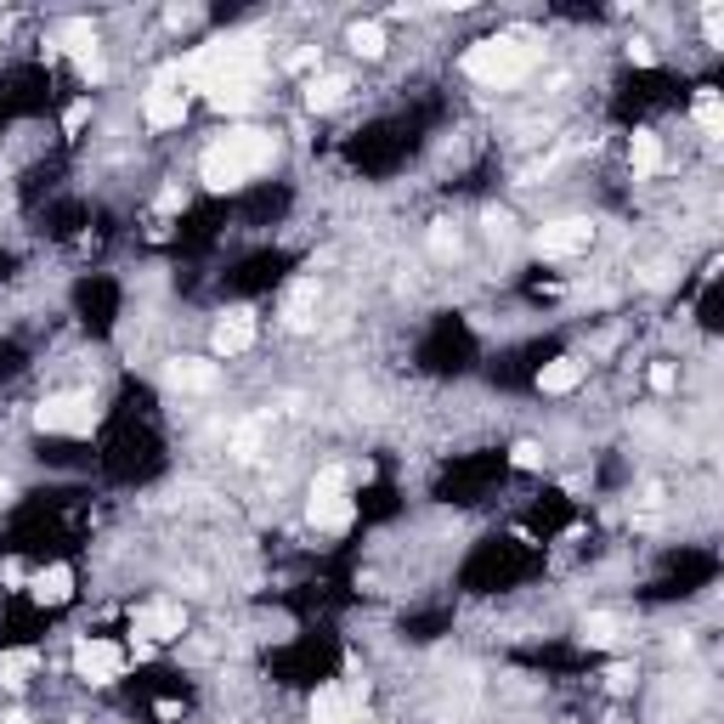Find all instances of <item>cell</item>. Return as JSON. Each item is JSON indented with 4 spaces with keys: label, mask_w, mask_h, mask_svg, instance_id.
Masks as SVG:
<instances>
[{
    "label": "cell",
    "mask_w": 724,
    "mask_h": 724,
    "mask_svg": "<svg viewBox=\"0 0 724 724\" xmlns=\"http://www.w3.org/2000/svg\"><path fill=\"white\" fill-rule=\"evenodd\" d=\"M278 159V137L272 130H255V125H238L226 130V137H215L199 159V176L210 192H238L244 182H255L260 171H272Z\"/></svg>",
    "instance_id": "obj_1"
},
{
    "label": "cell",
    "mask_w": 724,
    "mask_h": 724,
    "mask_svg": "<svg viewBox=\"0 0 724 724\" xmlns=\"http://www.w3.org/2000/svg\"><path fill=\"white\" fill-rule=\"evenodd\" d=\"M255 74H260V46L255 40H210L176 69V80L199 85L205 96L226 80H255Z\"/></svg>",
    "instance_id": "obj_2"
},
{
    "label": "cell",
    "mask_w": 724,
    "mask_h": 724,
    "mask_svg": "<svg viewBox=\"0 0 724 724\" xmlns=\"http://www.w3.org/2000/svg\"><path fill=\"white\" fill-rule=\"evenodd\" d=\"M533 62H538V46L526 35H487V40H476L465 51V74L492 85V91H504V85L533 74Z\"/></svg>",
    "instance_id": "obj_3"
},
{
    "label": "cell",
    "mask_w": 724,
    "mask_h": 724,
    "mask_svg": "<svg viewBox=\"0 0 724 724\" xmlns=\"http://www.w3.org/2000/svg\"><path fill=\"white\" fill-rule=\"evenodd\" d=\"M306 515H312V526H317V533H346V526H351L357 504H351V470H346V465H328V470H317Z\"/></svg>",
    "instance_id": "obj_4"
},
{
    "label": "cell",
    "mask_w": 724,
    "mask_h": 724,
    "mask_svg": "<svg viewBox=\"0 0 724 724\" xmlns=\"http://www.w3.org/2000/svg\"><path fill=\"white\" fill-rule=\"evenodd\" d=\"M35 424L46 436H91L103 424V408H96L91 390H57V397L35 408Z\"/></svg>",
    "instance_id": "obj_5"
},
{
    "label": "cell",
    "mask_w": 724,
    "mask_h": 724,
    "mask_svg": "<svg viewBox=\"0 0 724 724\" xmlns=\"http://www.w3.org/2000/svg\"><path fill=\"white\" fill-rule=\"evenodd\" d=\"M125 668H130V651L114 640H80L74 645V674L85 685H114V679H125Z\"/></svg>",
    "instance_id": "obj_6"
},
{
    "label": "cell",
    "mask_w": 724,
    "mask_h": 724,
    "mask_svg": "<svg viewBox=\"0 0 724 724\" xmlns=\"http://www.w3.org/2000/svg\"><path fill=\"white\" fill-rule=\"evenodd\" d=\"M130 629L142 634V645H171L187 634V611H182V600H142L130 611Z\"/></svg>",
    "instance_id": "obj_7"
},
{
    "label": "cell",
    "mask_w": 724,
    "mask_h": 724,
    "mask_svg": "<svg viewBox=\"0 0 724 724\" xmlns=\"http://www.w3.org/2000/svg\"><path fill=\"white\" fill-rule=\"evenodd\" d=\"M142 119H148L153 130H176V125L187 119V91H182L176 69H164V74L142 91Z\"/></svg>",
    "instance_id": "obj_8"
},
{
    "label": "cell",
    "mask_w": 724,
    "mask_h": 724,
    "mask_svg": "<svg viewBox=\"0 0 724 724\" xmlns=\"http://www.w3.org/2000/svg\"><path fill=\"white\" fill-rule=\"evenodd\" d=\"M538 255L544 260H567V255H583L588 244H595V221H583V215H567V221H549L538 226Z\"/></svg>",
    "instance_id": "obj_9"
},
{
    "label": "cell",
    "mask_w": 724,
    "mask_h": 724,
    "mask_svg": "<svg viewBox=\"0 0 724 724\" xmlns=\"http://www.w3.org/2000/svg\"><path fill=\"white\" fill-rule=\"evenodd\" d=\"M62 46H69V57L80 62V74L96 85L108 69H103V51H96V28L85 23V17H74V23H62Z\"/></svg>",
    "instance_id": "obj_10"
},
{
    "label": "cell",
    "mask_w": 724,
    "mask_h": 724,
    "mask_svg": "<svg viewBox=\"0 0 724 724\" xmlns=\"http://www.w3.org/2000/svg\"><path fill=\"white\" fill-rule=\"evenodd\" d=\"M210 346H215V357H244L249 346H255V312H226L221 323H215V335H210Z\"/></svg>",
    "instance_id": "obj_11"
},
{
    "label": "cell",
    "mask_w": 724,
    "mask_h": 724,
    "mask_svg": "<svg viewBox=\"0 0 724 724\" xmlns=\"http://www.w3.org/2000/svg\"><path fill=\"white\" fill-rule=\"evenodd\" d=\"M28 595H35V606H69L74 600V567H40L28 577Z\"/></svg>",
    "instance_id": "obj_12"
},
{
    "label": "cell",
    "mask_w": 724,
    "mask_h": 724,
    "mask_svg": "<svg viewBox=\"0 0 724 724\" xmlns=\"http://www.w3.org/2000/svg\"><path fill=\"white\" fill-rule=\"evenodd\" d=\"M583 385V362L577 357H554L538 369V390L544 397H572V390Z\"/></svg>",
    "instance_id": "obj_13"
},
{
    "label": "cell",
    "mask_w": 724,
    "mask_h": 724,
    "mask_svg": "<svg viewBox=\"0 0 724 724\" xmlns=\"http://www.w3.org/2000/svg\"><path fill=\"white\" fill-rule=\"evenodd\" d=\"M164 379H171L176 390H210L221 379V369H215V362H205V357H176L171 369H164Z\"/></svg>",
    "instance_id": "obj_14"
},
{
    "label": "cell",
    "mask_w": 724,
    "mask_h": 724,
    "mask_svg": "<svg viewBox=\"0 0 724 724\" xmlns=\"http://www.w3.org/2000/svg\"><path fill=\"white\" fill-rule=\"evenodd\" d=\"M346 91H351V85H346L340 74H317V80H306V108H312V114H328V108L346 103Z\"/></svg>",
    "instance_id": "obj_15"
},
{
    "label": "cell",
    "mask_w": 724,
    "mask_h": 724,
    "mask_svg": "<svg viewBox=\"0 0 724 724\" xmlns=\"http://www.w3.org/2000/svg\"><path fill=\"white\" fill-rule=\"evenodd\" d=\"M210 103H215L221 114H244V108H255V80H226V85H215V91H210Z\"/></svg>",
    "instance_id": "obj_16"
},
{
    "label": "cell",
    "mask_w": 724,
    "mask_h": 724,
    "mask_svg": "<svg viewBox=\"0 0 724 724\" xmlns=\"http://www.w3.org/2000/svg\"><path fill=\"white\" fill-rule=\"evenodd\" d=\"M690 119L702 125V137H724V108H719V91L713 85L697 91V108H690Z\"/></svg>",
    "instance_id": "obj_17"
},
{
    "label": "cell",
    "mask_w": 724,
    "mask_h": 724,
    "mask_svg": "<svg viewBox=\"0 0 724 724\" xmlns=\"http://www.w3.org/2000/svg\"><path fill=\"white\" fill-rule=\"evenodd\" d=\"M629 159H634V176H656V171H663V142H656L651 130H640L634 148H629Z\"/></svg>",
    "instance_id": "obj_18"
},
{
    "label": "cell",
    "mask_w": 724,
    "mask_h": 724,
    "mask_svg": "<svg viewBox=\"0 0 724 724\" xmlns=\"http://www.w3.org/2000/svg\"><path fill=\"white\" fill-rule=\"evenodd\" d=\"M28 674H35V651H7L0 656V685H28Z\"/></svg>",
    "instance_id": "obj_19"
},
{
    "label": "cell",
    "mask_w": 724,
    "mask_h": 724,
    "mask_svg": "<svg viewBox=\"0 0 724 724\" xmlns=\"http://www.w3.org/2000/svg\"><path fill=\"white\" fill-rule=\"evenodd\" d=\"M346 40H351L357 57H379V51H385V28H379V23H351Z\"/></svg>",
    "instance_id": "obj_20"
},
{
    "label": "cell",
    "mask_w": 724,
    "mask_h": 724,
    "mask_svg": "<svg viewBox=\"0 0 724 724\" xmlns=\"http://www.w3.org/2000/svg\"><path fill=\"white\" fill-rule=\"evenodd\" d=\"M583 640L588 645H611L617 640V617H606V611L600 617H583Z\"/></svg>",
    "instance_id": "obj_21"
},
{
    "label": "cell",
    "mask_w": 724,
    "mask_h": 724,
    "mask_svg": "<svg viewBox=\"0 0 724 724\" xmlns=\"http://www.w3.org/2000/svg\"><path fill=\"white\" fill-rule=\"evenodd\" d=\"M510 465H515V470H538V465H544V447H538V442H515V447H510Z\"/></svg>",
    "instance_id": "obj_22"
},
{
    "label": "cell",
    "mask_w": 724,
    "mask_h": 724,
    "mask_svg": "<svg viewBox=\"0 0 724 724\" xmlns=\"http://www.w3.org/2000/svg\"><path fill=\"white\" fill-rule=\"evenodd\" d=\"M431 249H436V255H458V233H453L447 221H442L436 233H431Z\"/></svg>",
    "instance_id": "obj_23"
},
{
    "label": "cell",
    "mask_w": 724,
    "mask_h": 724,
    "mask_svg": "<svg viewBox=\"0 0 724 724\" xmlns=\"http://www.w3.org/2000/svg\"><path fill=\"white\" fill-rule=\"evenodd\" d=\"M159 210H164V215L187 210V192H182V187H164V192H159Z\"/></svg>",
    "instance_id": "obj_24"
},
{
    "label": "cell",
    "mask_w": 724,
    "mask_h": 724,
    "mask_svg": "<svg viewBox=\"0 0 724 724\" xmlns=\"http://www.w3.org/2000/svg\"><path fill=\"white\" fill-rule=\"evenodd\" d=\"M85 119H91V103H85V96H80V103H74L69 114H62V130H69V137H74V130H80Z\"/></svg>",
    "instance_id": "obj_25"
},
{
    "label": "cell",
    "mask_w": 724,
    "mask_h": 724,
    "mask_svg": "<svg viewBox=\"0 0 724 724\" xmlns=\"http://www.w3.org/2000/svg\"><path fill=\"white\" fill-rule=\"evenodd\" d=\"M629 62H640V69H651V62H656V46H651V40H629Z\"/></svg>",
    "instance_id": "obj_26"
},
{
    "label": "cell",
    "mask_w": 724,
    "mask_h": 724,
    "mask_svg": "<svg viewBox=\"0 0 724 724\" xmlns=\"http://www.w3.org/2000/svg\"><path fill=\"white\" fill-rule=\"evenodd\" d=\"M651 390H674V369H668V362H656V369H651Z\"/></svg>",
    "instance_id": "obj_27"
},
{
    "label": "cell",
    "mask_w": 724,
    "mask_h": 724,
    "mask_svg": "<svg viewBox=\"0 0 724 724\" xmlns=\"http://www.w3.org/2000/svg\"><path fill=\"white\" fill-rule=\"evenodd\" d=\"M606 685H611V690H629V685H634V668H611Z\"/></svg>",
    "instance_id": "obj_28"
},
{
    "label": "cell",
    "mask_w": 724,
    "mask_h": 724,
    "mask_svg": "<svg viewBox=\"0 0 724 724\" xmlns=\"http://www.w3.org/2000/svg\"><path fill=\"white\" fill-rule=\"evenodd\" d=\"M7 724H35V719H28V713H7Z\"/></svg>",
    "instance_id": "obj_29"
}]
</instances>
